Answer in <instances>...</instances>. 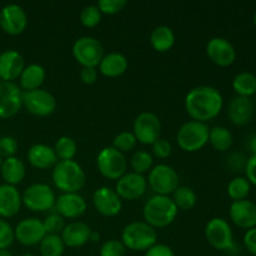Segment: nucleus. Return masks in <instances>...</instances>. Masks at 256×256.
<instances>
[{"label":"nucleus","mask_w":256,"mask_h":256,"mask_svg":"<svg viewBox=\"0 0 256 256\" xmlns=\"http://www.w3.org/2000/svg\"><path fill=\"white\" fill-rule=\"evenodd\" d=\"M145 256H175V252L170 246L165 244H155L145 252Z\"/></svg>","instance_id":"a18cd8bd"},{"label":"nucleus","mask_w":256,"mask_h":256,"mask_svg":"<svg viewBox=\"0 0 256 256\" xmlns=\"http://www.w3.org/2000/svg\"><path fill=\"white\" fill-rule=\"evenodd\" d=\"M2 160H4V159H2V156H0V168H2Z\"/></svg>","instance_id":"6e6d98bb"},{"label":"nucleus","mask_w":256,"mask_h":256,"mask_svg":"<svg viewBox=\"0 0 256 256\" xmlns=\"http://www.w3.org/2000/svg\"><path fill=\"white\" fill-rule=\"evenodd\" d=\"M132 134L142 144L152 145L162 134V122L154 112H140L132 124Z\"/></svg>","instance_id":"9b49d317"},{"label":"nucleus","mask_w":256,"mask_h":256,"mask_svg":"<svg viewBox=\"0 0 256 256\" xmlns=\"http://www.w3.org/2000/svg\"><path fill=\"white\" fill-rule=\"evenodd\" d=\"M42 225H44L46 235H60L66 224H65L64 218L60 216L58 212H52L45 216V219L42 220Z\"/></svg>","instance_id":"e433bc0d"},{"label":"nucleus","mask_w":256,"mask_h":256,"mask_svg":"<svg viewBox=\"0 0 256 256\" xmlns=\"http://www.w3.org/2000/svg\"><path fill=\"white\" fill-rule=\"evenodd\" d=\"M22 108V90L15 82H0V119L15 116Z\"/></svg>","instance_id":"ddd939ff"},{"label":"nucleus","mask_w":256,"mask_h":256,"mask_svg":"<svg viewBox=\"0 0 256 256\" xmlns=\"http://www.w3.org/2000/svg\"><path fill=\"white\" fill-rule=\"evenodd\" d=\"M205 238L214 249L220 252H232L236 249L232 226L222 218H212L206 222Z\"/></svg>","instance_id":"0eeeda50"},{"label":"nucleus","mask_w":256,"mask_h":256,"mask_svg":"<svg viewBox=\"0 0 256 256\" xmlns=\"http://www.w3.org/2000/svg\"><path fill=\"white\" fill-rule=\"evenodd\" d=\"M100 256H125L126 255V248L122 242V240L110 239L105 242L100 246Z\"/></svg>","instance_id":"ea45409f"},{"label":"nucleus","mask_w":256,"mask_h":256,"mask_svg":"<svg viewBox=\"0 0 256 256\" xmlns=\"http://www.w3.org/2000/svg\"><path fill=\"white\" fill-rule=\"evenodd\" d=\"M142 216L146 224L158 228H166L178 216V208L172 199L166 195H154L144 205Z\"/></svg>","instance_id":"7ed1b4c3"},{"label":"nucleus","mask_w":256,"mask_h":256,"mask_svg":"<svg viewBox=\"0 0 256 256\" xmlns=\"http://www.w3.org/2000/svg\"><path fill=\"white\" fill-rule=\"evenodd\" d=\"M152 162H154L152 155L145 150H138L132 154V159H130V164H132L134 172L142 175L152 170Z\"/></svg>","instance_id":"c9c22d12"},{"label":"nucleus","mask_w":256,"mask_h":256,"mask_svg":"<svg viewBox=\"0 0 256 256\" xmlns=\"http://www.w3.org/2000/svg\"><path fill=\"white\" fill-rule=\"evenodd\" d=\"M55 210L64 219H78L86 212V200L79 192H62L56 198Z\"/></svg>","instance_id":"6ab92c4d"},{"label":"nucleus","mask_w":256,"mask_h":256,"mask_svg":"<svg viewBox=\"0 0 256 256\" xmlns=\"http://www.w3.org/2000/svg\"><path fill=\"white\" fill-rule=\"evenodd\" d=\"M25 60L19 52L14 49L0 52V79L2 82H14L22 75Z\"/></svg>","instance_id":"412c9836"},{"label":"nucleus","mask_w":256,"mask_h":256,"mask_svg":"<svg viewBox=\"0 0 256 256\" xmlns=\"http://www.w3.org/2000/svg\"><path fill=\"white\" fill-rule=\"evenodd\" d=\"M80 79L84 84L92 85L98 80V68H82L80 72Z\"/></svg>","instance_id":"de8ad7c7"},{"label":"nucleus","mask_w":256,"mask_h":256,"mask_svg":"<svg viewBox=\"0 0 256 256\" xmlns=\"http://www.w3.org/2000/svg\"><path fill=\"white\" fill-rule=\"evenodd\" d=\"M152 146V154L156 158H159V159H166V158H169L170 154H172V144H170L168 140L162 139V138H159Z\"/></svg>","instance_id":"c03bdc74"},{"label":"nucleus","mask_w":256,"mask_h":256,"mask_svg":"<svg viewBox=\"0 0 256 256\" xmlns=\"http://www.w3.org/2000/svg\"><path fill=\"white\" fill-rule=\"evenodd\" d=\"M72 56L82 68H98L104 58V46L94 36H80L72 44Z\"/></svg>","instance_id":"423d86ee"},{"label":"nucleus","mask_w":256,"mask_h":256,"mask_svg":"<svg viewBox=\"0 0 256 256\" xmlns=\"http://www.w3.org/2000/svg\"><path fill=\"white\" fill-rule=\"evenodd\" d=\"M52 179L62 192H79L85 186L86 174L75 160H58L52 168Z\"/></svg>","instance_id":"f03ea898"},{"label":"nucleus","mask_w":256,"mask_h":256,"mask_svg":"<svg viewBox=\"0 0 256 256\" xmlns=\"http://www.w3.org/2000/svg\"><path fill=\"white\" fill-rule=\"evenodd\" d=\"M252 22H254V24L256 25V12L254 14V16H252Z\"/></svg>","instance_id":"5fc2aeb1"},{"label":"nucleus","mask_w":256,"mask_h":256,"mask_svg":"<svg viewBox=\"0 0 256 256\" xmlns=\"http://www.w3.org/2000/svg\"><path fill=\"white\" fill-rule=\"evenodd\" d=\"M206 55L214 64L229 66L236 59V50L232 42L225 38H212L206 44Z\"/></svg>","instance_id":"a211bd4d"},{"label":"nucleus","mask_w":256,"mask_h":256,"mask_svg":"<svg viewBox=\"0 0 256 256\" xmlns=\"http://www.w3.org/2000/svg\"><path fill=\"white\" fill-rule=\"evenodd\" d=\"M22 200V204L32 212H48L54 209L56 195L49 185L36 182L25 189Z\"/></svg>","instance_id":"9d476101"},{"label":"nucleus","mask_w":256,"mask_h":256,"mask_svg":"<svg viewBox=\"0 0 256 256\" xmlns=\"http://www.w3.org/2000/svg\"><path fill=\"white\" fill-rule=\"evenodd\" d=\"M209 142L218 152H226L234 142L232 132L225 126H214L209 132Z\"/></svg>","instance_id":"7c9ffc66"},{"label":"nucleus","mask_w":256,"mask_h":256,"mask_svg":"<svg viewBox=\"0 0 256 256\" xmlns=\"http://www.w3.org/2000/svg\"><path fill=\"white\" fill-rule=\"evenodd\" d=\"M232 89L238 96H252L256 94V75L250 72H239L232 80Z\"/></svg>","instance_id":"c756f323"},{"label":"nucleus","mask_w":256,"mask_h":256,"mask_svg":"<svg viewBox=\"0 0 256 256\" xmlns=\"http://www.w3.org/2000/svg\"><path fill=\"white\" fill-rule=\"evenodd\" d=\"M92 229L88 224L82 222H72L65 225L62 232V242L68 248H80L89 242Z\"/></svg>","instance_id":"393cba45"},{"label":"nucleus","mask_w":256,"mask_h":256,"mask_svg":"<svg viewBox=\"0 0 256 256\" xmlns=\"http://www.w3.org/2000/svg\"><path fill=\"white\" fill-rule=\"evenodd\" d=\"M92 204L98 212L108 218L116 216L122 208V200L116 194L114 189L108 186H102L96 189L92 194Z\"/></svg>","instance_id":"f3484780"},{"label":"nucleus","mask_w":256,"mask_h":256,"mask_svg":"<svg viewBox=\"0 0 256 256\" xmlns=\"http://www.w3.org/2000/svg\"><path fill=\"white\" fill-rule=\"evenodd\" d=\"M122 242L132 252H146L158 242V232L145 222H132L122 229Z\"/></svg>","instance_id":"20e7f679"},{"label":"nucleus","mask_w":256,"mask_h":256,"mask_svg":"<svg viewBox=\"0 0 256 256\" xmlns=\"http://www.w3.org/2000/svg\"><path fill=\"white\" fill-rule=\"evenodd\" d=\"M56 105L54 95L42 88L32 92H22V106L32 115L49 116L56 110Z\"/></svg>","instance_id":"f8f14e48"},{"label":"nucleus","mask_w":256,"mask_h":256,"mask_svg":"<svg viewBox=\"0 0 256 256\" xmlns=\"http://www.w3.org/2000/svg\"><path fill=\"white\" fill-rule=\"evenodd\" d=\"M0 256H12V254L9 252V250L5 249V250H0Z\"/></svg>","instance_id":"864d4df0"},{"label":"nucleus","mask_w":256,"mask_h":256,"mask_svg":"<svg viewBox=\"0 0 256 256\" xmlns=\"http://www.w3.org/2000/svg\"><path fill=\"white\" fill-rule=\"evenodd\" d=\"M252 115H254V104L250 98L235 96L230 100L228 106V116L230 122L235 125H246L250 122Z\"/></svg>","instance_id":"5701e85b"},{"label":"nucleus","mask_w":256,"mask_h":256,"mask_svg":"<svg viewBox=\"0 0 256 256\" xmlns=\"http://www.w3.org/2000/svg\"><path fill=\"white\" fill-rule=\"evenodd\" d=\"M15 240L24 246H35L42 242L46 232L42 220L36 218H26L18 222L14 229Z\"/></svg>","instance_id":"2eb2a0df"},{"label":"nucleus","mask_w":256,"mask_h":256,"mask_svg":"<svg viewBox=\"0 0 256 256\" xmlns=\"http://www.w3.org/2000/svg\"><path fill=\"white\" fill-rule=\"evenodd\" d=\"M230 219L236 226L250 230L256 228V204L252 200L232 202L229 209Z\"/></svg>","instance_id":"aec40b11"},{"label":"nucleus","mask_w":256,"mask_h":256,"mask_svg":"<svg viewBox=\"0 0 256 256\" xmlns=\"http://www.w3.org/2000/svg\"><path fill=\"white\" fill-rule=\"evenodd\" d=\"M150 44L156 52H165L172 49L175 44V34L172 28L159 25L150 34Z\"/></svg>","instance_id":"c85d7f7f"},{"label":"nucleus","mask_w":256,"mask_h":256,"mask_svg":"<svg viewBox=\"0 0 256 256\" xmlns=\"http://www.w3.org/2000/svg\"><path fill=\"white\" fill-rule=\"evenodd\" d=\"M245 164H246V162H245L244 155L239 154V152H235V154L230 155L229 165L234 169L232 172H240L242 168L245 169Z\"/></svg>","instance_id":"8fccbe9b"},{"label":"nucleus","mask_w":256,"mask_h":256,"mask_svg":"<svg viewBox=\"0 0 256 256\" xmlns=\"http://www.w3.org/2000/svg\"><path fill=\"white\" fill-rule=\"evenodd\" d=\"M28 26V14L18 4H8L0 10V28L9 35H20Z\"/></svg>","instance_id":"4468645a"},{"label":"nucleus","mask_w":256,"mask_h":256,"mask_svg":"<svg viewBox=\"0 0 256 256\" xmlns=\"http://www.w3.org/2000/svg\"><path fill=\"white\" fill-rule=\"evenodd\" d=\"M22 256H34V255H32V254H24V255H22Z\"/></svg>","instance_id":"4d7b16f0"},{"label":"nucleus","mask_w":256,"mask_h":256,"mask_svg":"<svg viewBox=\"0 0 256 256\" xmlns=\"http://www.w3.org/2000/svg\"><path fill=\"white\" fill-rule=\"evenodd\" d=\"M146 188L148 180L144 175L132 172H125L120 179H118L115 192L122 200H135L145 194Z\"/></svg>","instance_id":"dca6fc26"},{"label":"nucleus","mask_w":256,"mask_h":256,"mask_svg":"<svg viewBox=\"0 0 256 256\" xmlns=\"http://www.w3.org/2000/svg\"><path fill=\"white\" fill-rule=\"evenodd\" d=\"M228 195L232 202L245 200L252 190V184L245 176H236L232 179L228 184Z\"/></svg>","instance_id":"473e14b6"},{"label":"nucleus","mask_w":256,"mask_h":256,"mask_svg":"<svg viewBox=\"0 0 256 256\" xmlns=\"http://www.w3.org/2000/svg\"><path fill=\"white\" fill-rule=\"evenodd\" d=\"M18 149H19V144L14 136L5 135L0 138V156L2 158L6 159V158L15 156Z\"/></svg>","instance_id":"79ce46f5"},{"label":"nucleus","mask_w":256,"mask_h":256,"mask_svg":"<svg viewBox=\"0 0 256 256\" xmlns=\"http://www.w3.org/2000/svg\"><path fill=\"white\" fill-rule=\"evenodd\" d=\"M46 72L44 66L40 64H29L24 68L22 75L19 76L20 89L22 92H32V90L40 89L44 82Z\"/></svg>","instance_id":"cd10ccee"},{"label":"nucleus","mask_w":256,"mask_h":256,"mask_svg":"<svg viewBox=\"0 0 256 256\" xmlns=\"http://www.w3.org/2000/svg\"><path fill=\"white\" fill-rule=\"evenodd\" d=\"M244 245L250 254L256 256V228L246 230L244 235Z\"/></svg>","instance_id":"09e8293b"},{"label":"nucleus","mask_w":256,"mask_h":256,"mask_svg":"<svg viewBox=\"0 0 256 256\" xmlns=\"http://www.w3.org/2000/svg\"><path fill=\"white\" fill-rule=\"evenodd\" d=\"M102 15L98 5H88L80 12V22L84 26L94 28L102 22Z\"/></svg>","instance_id":"58836bf2"},{"label":"nucleus","mask_w":256,"mask_h":256,"mask_svg":"<svg viewBox=\"0 0 256 256\" xmlns=\"http://www.w3.org/2000/svg\"><path fill=\"white\" fill-rule=\"evenodd\" d=\"M100 240V234L98 232H94V230H92V232H90V238H89V242H98Z\"/></svg>","instance_id":"603ef678"},{"label":"nucleus","mask_w":256,"mask_h":256,"mask_svg":"<svg viewBox=\"0 0 256 256\" xmlns=\"http://www.w3.org/2000/svg\"><path fill=\"white\" fill-rule=\"evenodd\" d=\"M0 174H2L5 184L15 186L24 180L25 175H26V168H25L24 162L19 158H6V159L2 160Z\"/></svg>","instance_id":"a878e982"},{"label":"nucleus","mask_w":256,"mask_h":256,"mask_svg":"<svg viewBox=\"0 0 256 256\" xmlns=\"http://www.w3.org/2000/svg\"><path fill=\"white\" fill-rule=\"evenodd\" d=\"M210 128L208 124L195 120L184 122L176 132L179 146L186 152H199L209 142Z\"/></svg>","instance_id":"39448f33"},{"label":"nucleus","mask_w":256,"mask_h":256,"mask_svg":"<svg viewBox=\"0 0 256 256\" xmlns=\"http://www.w3.org/2000/svg\"><path fill=\"white\" fill-rule=\"evenodd\" d=\"M96 165L102 176L110 180H118L126 172L128 162L122 152L114 146H106L98 154Z\"/></svg>","instance_id":"1a4fd4ad"},{"label":"nucleus","mask_w":256,"mask_h":256,"mask_svg":"<svg viewBox=\"0 0 256 256\" xmlns=\"http://www.w3.org/2000/svg\"><path fill=\"white\" fill-rule=\"evenodd\" d=\"M136 142L138 140L135 138V135L132 134V132H122L114 138V140H112V146L124 154V152L134 149Z\"/></svg>","instance_id":"4c0bfd02"},{"label":"nucleus","mask_w":256,"mask_h":256,"mask_svg":"<svg viewBox=\"0 0 256 256\" xmlns=\"http://www.w3.org/2000/svg\"><path fill=\"white\" fill-rule=\"evenodd\" d=\"M245 175L250 184L256 185V155H252L245 164Z\"/></svg>","instance_id":"49530a36"},{"label":"nucleus","mask_w":256,"mask_h":256,"mask_svg":"<svg viewBox=\"0 0 256 256\" xmlns=\"http://www.w3.org/2000/svg\"><path fill=\"white\" fill-rule=\"evenodd\" d=\"M22 205V195L16 188L9 184L0 185V219L15 216Z\"/></svg>","instance_id":"4be33fe9"},{"label":"nucleus","mask_w":256,"mask_h":256,"mask_svg":"<svg viewBox=\"0 0 256 256\" xmlns=\"http://www.w3.org/2000/svg\"><path fill=\"white\" fill-rule=\"evenodd\" d=\"M129 62L126 56L122 52H109L104 55L99 64V70L102 75L108 78H118L128 70Z\"/></svg>","instance_id":"bb28decb"},{"label":"nucleus","mask_w":256,"mask_h":256,"mask_svg":"<svg viewBox=\"0 0 256 256\" xmlns=\"http://www.w3.org/2000/svg\"><path fill=\"white\" fill-rule=\"evenodd\" d=\"M65 245L60 235H45L39 244L42 256H62L64 254Z\"/></svg>","instance_id":"72a5a7b5"},{"label":"nucleus","mask_w":256,"mask_h":256,"mask_svg":"<svg viewBox=\"0 0 256 256\" xmlns=\"http://www.w3.org/2000/svg\"><path fill=\"white\" fill-rule=\"evenodd\" d=\"M126 4V0H99L96 5L102 14L114 15L122 12Z\"/></svg>","instance_id":"37998d69"},{"label":"nucleus","mask_w":256,"mask_h":256,"mask_svg":"<svg viewBox=\"0 0 256 256\" xmlns=\"http://www.w3.org/2000/svg\"><path fill=\"white\" fill-rule=\"evenodd\" d=\"M15 240L14 229L4 219H0V250L9 249Z\"/></svg>","instance_id":"a19ab883"},{"label":"nucleus","mask_w":256,"mask_h":256,"mask_svg":"<svg viewBox=\"0 0 256 256\" xmlns=\"http://www.w3.org/2000/svg\"><path fill=\"white\" fill-rule=\"evenodd\" d=\"M248 146H249V150L252 152V155H256V135H252L250 138L249 142H248Z\"/></svg>","instance_id":"3c124183"},{"label":"nucleus","mask_w":256,"mask_h":256,"mask_svg":"<svg viewBox=\"0 0 256 256\" xmlns=\"http://www.w3.org/2000/svg\"><path fill=\"white\" fill-rule=\"evenodd\" d=\"M172 202L176 205L178 209L182 210H190L196 205L198 195L192 188L189 186H178V189L172 192Z\"/></svg>","instance_id":"2f4dec72"},{"label":"nucleus","mask_w":256,"mask_h":256,"mask_svg":"<svg viewBox=\"0 0 256 256\" xmlns=\"http://www.w3.org/2000/svg\"><path fill=\"white\" fill-rule=\"evenodd\" d=\"M54 152L59 160H74L78 152V145L70 136H60L55 142Z\"/></svg>","instance_id":"f704fd0d"},{"label":"nucleus","mask_w":256,"mask_h":256,"mask_svg":"<svg viewBox=\"0 0 256 256\" xmlns=\"http://www.w3.org/2000/svg\"><path fill=\"white\" fill-rule=\"evenodd\" d=\"M28 162L36 169L46 170L54 168L58 162V156L54 152V148L46 144H34L28 150Z\"/></svg>","instance_id":"b1692460"},{"label":"nucleus","mask_w":256,"mask_h":256,"mask_svg":"<svg viewBox=\"0 0 256 256\" xmlns=\"http://www.w3.org/2000/svg\"><path fill=\"white\" fill-rule=\"evenodd\" d=\"M224 106L222 92L210 85H199L185 96V110L195 122H205L215 119Z\"/></svg>","instance_id":"f257e3e1"},{"label":"nucleus","mask_w":256,"mask_h":256,"mask_svg":"<svg viewBox=\"0 0 256 256\" xmlns=\"http://www.w3.org/2000/svg\"><path fill=\"white\" fill-rule=\"evenodd\" d=\"M179 174L172 166L168 164H158L149 172L148 185L152 188L155 195H166L175 192L179 186Z\"/></svg>","instance_id":"6e6552de"}]
</instances>
